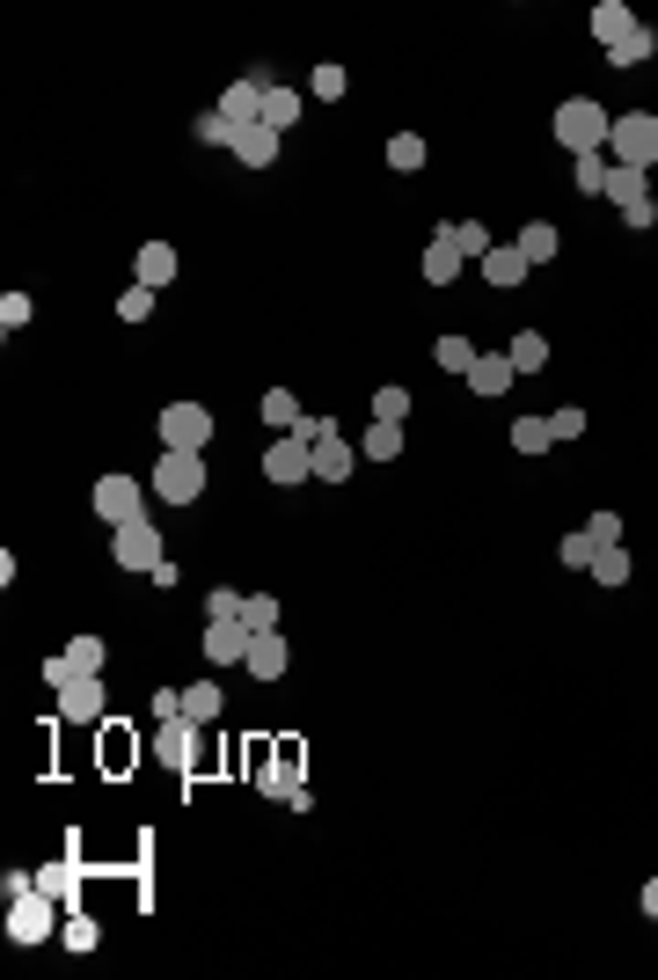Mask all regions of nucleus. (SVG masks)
Listing matches in <instances>:
<instances>
[{
	"instance_id": "nucleus-47",
	"label": "nucleus",
	"mask_w": 658,
	"mask_h": 980,
	"mask_svg": "<svg viewBox=\"0 0 658 980\" xmlns=\"http://www.w3.org/2000/svg\"><path fill=\"white\" fill-rule=\"evenodd\" d=\"M622 227H636V235H644V227H658V205H651V198H636V205H622Z\"/></svg>"
},
{
	"instance_id": "nucleus-42",
	"label": "nucleus",
	"mask_w": 658,
	"mask_h": 980,
	"mask_svg": "<svg viewBox=\"0 0 658 980\" xmlns=\"http://www.w3.org/2000/svg\"><path fill=\"white\" fill-rule=\"evenodd\" d=\"M454 242H462V256H476V264H483L490 249H498V242L483 235V220H454Z\"/></svg>"
},
{
	"instance_id": "nucleus-44",
	"label": "nucleus",
	"mask_w": 658,
	"mask_h": 980,
	"mask_svg": "<svg viewBox=\"0 0 658 980\" xmlns=\"http://www.w3.org/2000/svg\"><path fill=\"white\" fill-rule=\"evenodd\" d=\"M29 315H37V308H29V294H0V330H8V337H15Z\"/></svg>"
},
{
	"instance_id": "nucleus-51",
	"label": "nucleus",
	"mask_w": 658,
	"mask_h": 980,
	"mask_svg": "<svg viewBox=\"0 0 658 980\" xmlns=\"http://www.w3.org/2000/svg\"><path fill=\"white\" fill-rule=\"evenodd\" d=\"M636 907H644V915H651V922H658V879L644 885V893H636Z\"/></svg>"
},
{
	"instance_id": "nucleus-48",
	"label": "nucleus",
	"mask_w": 658,
	"mask_h": 980,
	"mask_svg": "<svg viewBox=\"0 0 658 980\" xmlns=\"http://www.w3.org/2000/svg\"><path fill=\"white\" fill-rule=\"evenodd\" d=\"M205 614H242V593H235V586H213V593H205Z\"/></svg>"
},
{
	"instance_id": "nucleus-3",
	"label": "nucleus",
	"mask_w": 658,
	"mask_h": 980,
	"mask_svg": "<svg viewBox=\"0 0 658 980\" xmlns=\"http://www.w3.org/2000/svg\"><path fill=\"white\" fill-rule=\"evenodd\" d=\"M154 498L198 505V498H205V454H176V446H161V462H154Z\"/></svg>"
},
{
	"instance_id": "nucleus-43",
	"label": "nucleus",
	"mask_w": 658,
	"mask_h": 980,
	"mask_svg": "<svg viewBox=\"0 0 658 980\" xmlns=\"http://www.w3.org/2000/svg\"><path fill=\"white\" fill-rule=\"evenodd\" d=\"M600 183H608V154H578V191L600 198Z\"/></svg>"
},
{
	"instance_id": "nucleus-27",
	"label": "nucleus",
	"mask_w": 658,
	"mask_h": 980,
	"mask_svg": "<svg viewBox=\"0 0 658 980\" xmlns=\"http://www.w3.org/2000/svg\"><path fill=\"white\" fill-rule=\"evenodd\" d=\"M359 454L366 462H395V454H403V425H381V417H373L366 440H359Z\"/></svg>"
},
{
	"instance_id": "nucleus-12",
	"label": "nucleus",
	"mask_w": 658,
	"mask_h": 980,
	"mask_svg": "<svg viewBox=\"0 0 658 980\" xmlns=\"http://www.w3.org/2000/svg\"><path fill=\"white\" fill-rule=\"evenodd\" d=\"M59 710H67V725H103V673H73L67 688H59Z\"/></svg>"
},
{
	"instance_id": "nucleus-13",
	"label": "nucleus",
	"mask_w": 658,
	"mask_h": 980,
	"mask_svg": "<svg viewBox=\"0 0 658 980\" xmlns=\"http://www.w3.org/2000/svg\"><path fill=\"white\" fill-rule=\"evenodd\" d=\"M462 242H454V220H439V235L424 242V286H454L462 278Z\"/></svg>"
},
{
	"instance_id": "nucleus-19",
	"label": "nucleus",
	"mask_w": 658,
	"mask_h": 980,
	"mask_svg": "<svg viewBox=\"0 0 658 980\" xmlns=\"http://www.w3.org/2000/svg\"><path fill=\"white\" fill-rule=\"evenodd\" d=\"M512 381H519V367H512L505 351H483V359H476V373H468V389H476V395H505Z\"/></svg>"
},
{
	"instance_id": "nucleus-18",
	"label": "nucleus",
	"mask_w": 658,
	"mask_h": 980,
	"mask_svg": "<svg viewBox=\"0 0 658 980\" xmlns=\"http://www.w3.org/2000/svg\"><path fill=\"white\" fill-rule=\"evenodd\" d=\"M527 271H535V264H527L519 249H512V242H498V249H490V256H483V286H498V294H512V286L527 278Z\"/></svg>"
},
{
	"instance_id": "nucleus-7",
	"label": "nucleus",
	"mask_w": 658,
	"mask_h": 980,
	"mask_svg": "<svg viewBox=\"0 0 658 980\" xmlns=\"http://www.w3.org/2000/svg\"><path fill=\"white\" fill-rule=\"evenodd\" d=\"M264 88H271L264 67H249L242 81H227V96H219V118L235 124V132H242V124H264Z\"/></svg>"
},
{
	"instance_id": "nucleus-29",
	"label": "nucleus",
	"mask_w": 658,
	"mask_h": 980,
	"mask_svg": "<svg viewBox=\"0 0 658 980\" xmlns=\"http://www.w3.org/2000/svg\"><path fill=\"white\" fill-rule=\"evenodd\" d=\"M432 359H439V367H446V373H462V381H468L483 351H476V344H468V337H439V344H432Z\"/></svg>"
},
{
	"instance_id": "nucleus-8",
	"label": "nucleus",
	"mask_w": 658,
	"mask_h": 980,
	"mask_svg": "<svg viewBox=\"0 0 658 980\" xmlns=\"http://www.w3.org/2000/svg\"><path fill=\"white\" fill-rule=\"evenodd\" d=\"M146 754L161 761V768H176V776H191V761H198V725H191V717H161V732L146 739Z\"/></svg>"
},
{
	"instance_id": "nucleus-35",
	"label": "nucleus",
	"mask_w": 658,
	"mask_h": 980,
	"mask_svg": "<svg viewBox=\"0 0 658 980\" xmlns=\"http://www.w3.org/2000/svg\"><path fill=\"white\" fill-rule=\"evenodd\" d=\"M278 614H286V608H278L271 593H249V600H242V622H249V637H256V630H278Z\"/></svg>"
},
{
	"instance_id": "nucleus-26",
	"label": "nucleus",
	"mask_w": 658,
	"mask_h": 980,
	"mask_svg": "<svg viewBox=\"0 0 658 980\" xmlns=\"http://www.w3.org/2000/svg\"><path fill=\"white\" fill-rule=\"evenodd\" d=\"M169 278H176V249H169V242H146V249H140V286H154V294H161Z\"/></svg>"
},
{
	"instance_id": "nucleus-24",
	"label": "nucleus",
	"mask_w": 658,
	"mask_h": 980,
	"mask_svg": "<svg viewBox=\"0 0 658 980\" xmlns=\"http://www.w3.org/2000/svg\"><path fill=\"white\" fill-rule=\"evenodd\" d=\"M651 51H658V29H651V23H636L622 45H608V67H644Z\"/></svg>"
},
{
	"instance_id": "nucleus-22",
	"label": "nucleus",
	"mask_w": 658,
	"mask_h": 980,
	"mask_svg": "<svg viewBox=\"0 0 658 980\" xmlns=\"http://www.w3.org/2000/svg\"><path fill=\"white\" fill-rule=\"evenodd\" d=\"M219 710H227V688L219 681H191L183 688V717H191V725H213Z\"/></svg>"
},
{
	"instance_id": "nucleus-16",
	"label": "nucleus",
	"mask_w": 658,
	"mask_h": 980,
	"mask_svg": "<svg viewBox=\"0 0 658 980\" xmlns=\"http://www.w3.org/2000/svg\"><path fill=\"white\" fill-rule=\"evenodd\" d=\"M278 140H286V132H271V124H242V132H235V162H249V169H271V162H278Z\"/></svg>"
},
{
	"instance_id": "nucleus-5",
	"label": "nucleus",
	"mask_w": 658,
	"mask_h": 980,
	"mask_svg": "<svg viewBox=\"0 0 658 980\" xmlns=\"http://www.w3.org/2000/svg\"><path fill=\"white\" fill-rule=\"evenodd\" d=\"M205 440H213V410H205V403H169V410H161V446L205 454Z\"/></svg>"
},
{
	"instance_id": "nucleus-50",
	"label": "nucleus",
	"mask_w": 658,
	"mask_h": 980,
	"mask_svg": "<svg viewBox=\"0 0 658 980\" xmlns=\"http://www.w3.org/2000/svg\"><path fill=\"white\" fill-rule=\"evenodd\" d=\"M154 717H183V688H161V695H154Z\"/></svg>"
},
{
	"instance_id": "nucleus-11",
	"label": "nucleus",
	"mask_w": 658,
	"mask_h": 980,
	"mask_svg": "<svg viewBox=\"0 0 658 980\" xmlns=\"http://www.w3.org/2000/svg\"><path fill=\"white\" fill-rule=\"evenodd\" d=\"M96 513L110 519V527H124V519H146V490L132 483V476H103V483H96Z\"/></svg>"
},
{
	"instance_id": "nucleus-38",
	"label": "nucleus",
	"mask_w": 658,
	"mask_h": 980,
	"mask_svg": "<svg viewBox=\"0 0 658 980\" xmlns=\"http://www.w3.org/2000/svg\"><path fill=\"white\" fill-rule=\"evenodd\" d=\"M373 417H381V425H403V417H410V389H373Z\"/></svg>"
},
{
	"instance_id": "nucleus-49",
	"label": "nucleus",
	"mask_w": 658,
	"mask_h": 980,
	"mask_svg": "<svg viewBox=\"0 0 658 980\" xmlns=\"http://www.w3.org/2000/svg\"><path fill=\"white\" fill-rule=\"evenodd\" d=\"M0 893H8V900H23V893H37V871H0Z\"/></svg>"
},
{
	"instance_id": "nucleus-2",
	"label": "nucleus",
	"mask_w": 658,
	"mask_h": 980,
	"mask_svg": "<svg viewBox=\"0 0 658 980\" xmlns=\"http://www.w3.org/2000/svg\"><path fill=\"white\" fill-rule=\"evenodd\" d=\"M59 922H67V907L51 900V893H23V900H8V944H23V952L51 944Z\"/></svg>"
},
{
	"instance_id": "nucleus-45",
	"label": "nucleus",
	"mask_w": 658,
	"mask_h": 980,
	"mask_svg": "<svg viewBox=\"0 0 658 980\" xmlns=\"http://www.w3.org/2000/svg\"><path fill=\"white\" fill-rule=\"evenodd\" d=\"M578 432H585V410H578V403L549 410V440H578Z\"/></svg>"
},
{
	"instance_id": "nucleus-6",
	"label": "nucleus",
	"mask_w": 658,
	"mask_h": 980,
	"mask_svg": "<svg viewBox=\"0 0 658 980\" xmlns=\"http://www.w3.org/2000/svg\"><path fill=\"white\" fill-rule=\"evenodd\" d=\"M264 476L271 483H315V440H300V432H286V440L264 446Z\"/></svg>"
},
{
	"instance_id": "nucleus-34",
	"label": "nucleus",
	"mask_w": 658,
	"mask_h": 980,
	"mask_svg": "<svg viewBox=\"0 0 658 980\" xmlns=\"http://www.w3.org/2000/svg\"><path fill=\"white\" fill-rule=\"evenodd\" d=\"M292 118H300V96H292V88H278V81H271V88H264V124H271V132H286Z\"/></svg>"
},
{
	"instance_id": "nucleus-37",
	"label": "nucleus",
	"mask_w": 658,
	"mask_h": 980,
	"mask_svg": "<svg viewBox=\"0 0 658 980\" xmlns=\"http://www.w3.org/2000/svg\"><path fill=\"white\" fill-rule=\"evenodd\" d=\"M308 88H315V96H322V103H337V96H344V88H351V74H344L337 59H322L315 74H308Z\"/></svg>"
},
{
	"instance_id": "nucleus-14",
	"label": "nucleus",
	"mask_w": 658,
	"mask_h": 980,
	"mask_svg": "<svg viewBox=\"0 0 658 980\" xmlns=\"http://www.w3.org/2000/svg\"><path fill=\"white\" fill-rule=\"evenodd\" d=\"M242 666H249V681H278V673L292 666V652H286V637H278V630H256Z\"/></svg>"
},
{
	"instance_id": "nucleus-20",
	"label": "nucleus",
	"mask_w": 658,
	"mask_h": 980,
	"mask_svg": "<svg viewBox=\"0 0 658 980\" xmlns=\"http://www.w3.org/2000/svg\"><path fill=\"white\" fill-rule=\"evenodd\" d=\"M630 29H636L630 0H600V8H593V37H600V51H608V45H622Z\"/></svg>"
},
{
	"instance_id": "nucleus-28",
	"label": "nucleus",
	"mask_w": 658,
	"mask_h": 980,
	"mask_svg": "<svg viewBox=\"0 0 658 980\" xmlns=\"http://www.w3.org/2000/svg\"><path fill=\"white\" fill-rule=\"evenodd\" d=\"M600 198H614V205H636V198H651V183H644V169H614V162H608V183H600Z\"/></svg>"
},
{
	"instance_id": "nucleus-4",
	"label": "nucleus",
	"mask_w": 658,
	"mask_h": 980,
	"mask_svg": "<svg viewBox=\"0 0 658 980\" xmlns=\"http://www.w3.org/2000/svg\"><path fill=\"white\" fill-rule=\"evenodd\" d=\"M608 154H614V169H651V162H658V118H651V110H630V118H614Z\"/></svg>"
},
{
	"instance_id": "nucleus-39",
	"label": "nucleus",
	"mask_w": 658,
	"mask_h": 980,
	"mask_svg": "<svg viewBox=\"0 0 658 980\" xmlns=\"http://www.w3.org/2000/svg\"><path fill=\"white\" fill-rule=\"evenodd\" d=\"M146 315H154V286H140V278H132V286L118 294V322H146Z\"/></svg>"
},
{
	"instance_id": "nucleus-10",
	"label": "nucleus",
	"mask_w": 658,
	"mask_h": 980,
	"mask_svg": "<svg viewBox=\"0 0 658 980\" xmlns=\"http://www.w3.org/2000/svg\"><path fill=\"white\" fill-rule=\"evenodd\" d=\"M205 659L213 666H242L249 659V622L242 614H205Z\"/></svg>"
},
{
	"instance_id": "nucleus-17",
	"label": "nucleus",
	"mask_w": 658,
	"mask_h": 980,
	"mask_svg": "<svg viewBox=\"0 0 658 980\" xmlns=\"http://www.w3.org/2000/svg\"><path fill=\"white\" fill-rule=\"evenodd\" d=\"M37 893H51L59 907H81V863H73V849H67L59 863H45V871H37Z\"/></svg>"
},
{
	"instance_id": "nucleus-15",
	"label": "nucleus",
	"mask_w": 658,
	"mask_h": 980,
	"mask_svg": "<svg viewBox=\"0 0 658 980\" xmlns=\"http://www.w3.org/2000/svg\"><path fill=\"white\" fill-rule=\"evenodd\" d=\"M359 468V446L344 440V432H330V440H315V483H344Z\"/></svg>"
},
{
	"instance_id": "nucleus-40",
	"label": "nucleus",
	"mask_w": 658,
	"mask_h": 980,
	"mask_svg": "<svg viewBox=\"0 0 658 980\" xmlns=\"http://www.w3.org/2000/svg\"><path fill=\"white\" fill-rule=\"evenodd\" d=\"M191 140H198V147H235V124L219 118V110H205V118L191 124Z\"/></svg>"
},
{
	"instance_id": "nucleus-41",
	"label": "nucleus",
	"mask_w": 658,
	"mask_h": 980,
	"mask_svg": "<svg viewBox=\"0 0 658 980\" xmlns=\"http://www.w3.org/2000/svg\"><path fill=\"white\" fill-rule=\"evenodd\" d=\"M512 446H519V454H541V446H557V440H549V417H519V425H512Z\"/></svg>"
},
{
	"instance_id": "nucleus-36",
	"label": "nucleus",
	"mask_w": 658,
	"mask_h": 980,
	"mask_svg": "<svg viewBox=\"0 0 658 980\" xmlns=\"http://www.w3.org/2000/svg\"><path fill=\"white\" fill-rule=\"evenodd\" d=\"M557 557H563L571 571H593V557H600V541H593V535L578 527V535H563V541H557Z\"/></svg>"
},
{
	"instance_id": "nucleus-25",
	"label": "nucleus",
	"mask_w": 658,
	"mask_h": 980,
	"mask_svg": "<svg viewBox=\"0 0 658 980\" xmlns=\"http://www.w3.org/2000/svg\"><path fill=\"white\" fill-rule=\"evenodd\" d=\"M505 359L519 373H541V367H549V337H541V330H519V337L505 344Z\"/></svg>"
},
{
	"instance_id": "nucleus-21",
	"label": "nucleus",
	"mask_w": 658,
	"mask_h": 980,
	"mask_svg": "<svg viewBox=\"0 0 658 980\" xmlns=\"http://www.w3.org/2000/svg\"><path fill=\"white\" fill-rule=\"evenodd\" d=\"M512 249H519V256H527V264H549V256H557V249H563V235H557V227H549V220H527V227H519V242H512Z\"/></svg>"
},
{
	"instance_id": "nucleus-30",
	"label": "nucleus",
	"mask_w": 658,
	"mask_h": 980,
	"mask_svg": "<svg viewBox=\"0 0 658 980\" xmlns=\"http://www.w3.org/2000/svg\"><path fill=\"white\" fill-rule=\"evenodd\" d=\"M103 659H110V644H103L96 630H81V637L67 644V666H73V673H103Z\"/></svg>"
},
{
	"instance_id": "nucleus-1",
	"label": "nucleus",
	"mask_w": 658,
	"mask_h": 980,
	"mask_svg": "<svg viewBox=\"0 0 658 980\" xmlns=\"http://www.w3.org/2000/svg\"><path fill=\"white\" fill-rule=\"evenodd\" d=\"M608 132H614V118H608L593 96H563V103H557V147L600 154V147H608Z\"/></svg>"
},
{
	"instance_id": "nucleus-46",
	"label": "nucleus",
	"mask_w": 658,
	"mask_h": 980,
	"mask_svg": "<svg viewBox=\"0 0 658 980\" xmlns=\"http://www.w3.org/2000/svg\"><path fill=\"white\" fill-rule=\"evenodd\" d=\"M585 535L600 541V549H608V541H622V513H593V519H585Z\"/></svg>"
},
{
	"instance_id": "nucleus-33",
	"label": "nucleus",
	"mask_w": 658,
	"mask_h": 980,
	"mask_svg": "<svg viewBox=\"0 0 658 980\" xmlns=\"http://www.w3.org/2000/svg\"><path fill=\"white\" fill-rule=\"evenodd\" d=\"M264 425H278V432H300V395H292V389H271V395H264Z\"/></svg>"
},
{
	"instance_id": "nucleus-31",
	"label": "nucleus",
	"mask_w": 658,
	"mask_h": 980,
	"mask_svg": "<svg viewBox=\"0 0 658 980\" xmlns=\"http://www.w3.org/2000/svg\"><path fill=\"white\" fill-rule=\"evenodd\" d=\"M388 169H395V176H417V169H424V132H395V140H388Z\"/></svg>"
},
{
	"instance_id": "nucleus-23",
	"label": "nucleus",
	"mask_w": 658,
	"mask_h": 980,
	"mask_svg": "<svg viewBox=\"0 0 658 980\" xmlns=\"http://www.w3.org/2000/svg\"><path fill=\"white\" fill-rule=\"evenodd\" d=\"M59 944H67V952H96V944H103V922L88 915V907H67V922H59Z\"/></svg>"
},
{
	"instance_id": "nucleus-32",
	"label": "nucleus",
	"mask_w": 658,
	"mask_h": 980,
	"mask_svg": "<svg viewBox=\"0 0 658 980\" xmlns=\"http://www.w3.org/2000/svg\"><path fill=\"white\" fill-rule=\"evenodd\" d=\"M630 549H622V541H608V549H600V557H593V578H600V586H630Z\"/></svg>"
},
{
	"instance_id": "nucleus-9",
	"label": "nucleus",
	"mask_w": 658,
	"mask_h": 980,
	"mask_svg": "<svg viewBox=\"0 0 658 980\" xmlns=\"http://www.w3.org/2000/svg\"><path fill=\"white\" fill-rule=\"evenodd\" d=\"M110 557L124 571H154L161 564V535H154V519H124L118 535H110Z\"/></svg>"
}]
</instances>
